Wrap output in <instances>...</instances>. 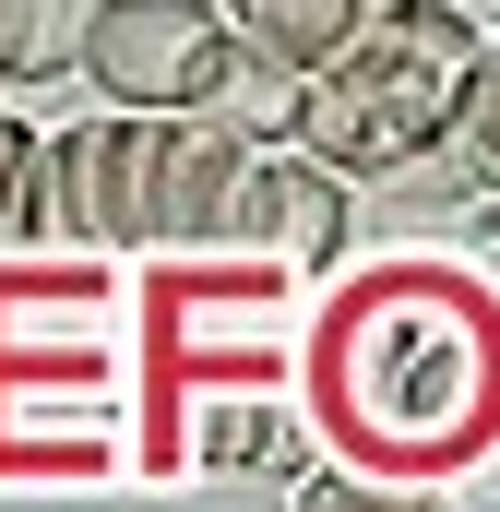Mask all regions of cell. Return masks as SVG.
Masks as SVG:
<instances>
[{"instance_id": "6da1fadb", "label": "cell", "mask_w": 500, "mask_h": 512, "mask_svg": "<svg viewBox=\"0 0 500 512\" xmlns=\"http://www.w3.org/2000/svg\"><path fill=\"white\" fill-rule=\"evenodd\" d=\"M477 60H489V36L453 0H393L370 36L310 84V143L298 155L334 167V179H358V167H405V155L453 143Z\"/></svg>"}, {"instance_id": "ba28073f", "label": "cell", "mask_w": 500, "mask_h": 512, "mask_svg": "<svg viewBox=\"0 0 500 512\" xmlns=\"http://www.w3.org/2000/svg\"><path fill=\"white\" fill-rule=\"evenodd\" d=\"M453 143H465V155L500 179V36H489V60H477V84H465V120H453Z\"/></svg>"}, {"instance_id": "52a82bcc", "label": "cell", "mask_w": 500, "mask_h": 512, "mask_svg": "<svg viewBox=\"0 0 500 512\" xmlns=\"http://www.w3.org/2000/svg\"><path fill=\"white\" fill-rule=\"evenodd\" d=\"M84 12L96 0H0V84H48L84 60Z\"/></svg>"}, {"instance_id": "30bf717a", "label": "cell", "mask_w": 500, "mask_h": 512, "mask_svg": "<svg viewBox=\"0 0 500 512\" xmlns=\"http://www.w3.org/2000/svg\"><path fill=\"white\" fill-rule=\"evenodd\" d=\"M24 167H36V131L0 108V239H24Z\"/></svg>"}, {"instance_id": "7a4b0ae2", "label": "cell", "mask_w": 500, "mask_h": 512, "mask_svg": "<svg viewBox=\"0 0 500 512\" xmlns=\"http://www.w3.org/2000/svg\"><path fill=\"white\" fill-rule=\"evenodd\" d=\"M167 143L179 120H72L36 131V167H24V239H72V251H155L167 239Z\"/></svg>"}, {"instance_id": "277c9868", "label": "cell", "mask_w": 500, "mask_h": 512, "mask_svg": "<svg viewBox=\"0 0 500 512\" xmlns=\"http://www.w3.org/2000/svg\"><path fill=\"white\" fill-rule=\"evenodd\" d=\"M227 239H250V251H274V262H334L346 251V179L310 167V155H250Z\"/></svg>"}, {"instance_id": "9c48e42d", "label": "cell", "mask_w": 500, "mask_h": 512, "mask_svg": "<svg viewBox=\"0 0 500 512\" xmlns=\"http://www.w3.org/2000/svg\"><path fill=\"white\" fill-rule=\"evenodd\" d=\"M298 512H441V501L381 489V477H310V489H298Z\"/></svg>"}, {"instance_id": "5b68a950", "label": "cell", "mask_w": 500, "mask_h": 512, "mask_svg": "<svg viewBox=\"0 0 500 512\" xmlns=\"http://www.w3.org/2000/svg\"><path fill=\"white\" fill-rule=\"evenodd\" d=\"M203 131H227L250 155H298V143H310V72H286V60H262L250 36H227L215 96H203Z\"/></svg>"}, {"instance_id": "8992f818", "label": "cell", "mask_w": 500, "mask_h": 512, "mask_svg": "<svg viewBox=\"0 0 500 512\" xmlns=\"http://www.w3.org/2000/svg\"><path fill=\"white\" fill-rule=\"evenodd\" d=\"M381 12H393V0H227V36H250L262 60H286V72H310V84H322V72L370 36Z\"/></svg>"}, {"instance_id": "3957f363", "label": "cell", "mask_w": 500, "mask_h": 512, "mask_svg": "<svg viewBox=\"0 0 500 512\" xmlns=\"http://www.w3.org/2000/svg\"><path fill=\"white\" fill-rule=\"evenodd\" d=\"M215 60H227V0H96L72 72L120 120H203Z\"/></svg>"}]
</instances>
